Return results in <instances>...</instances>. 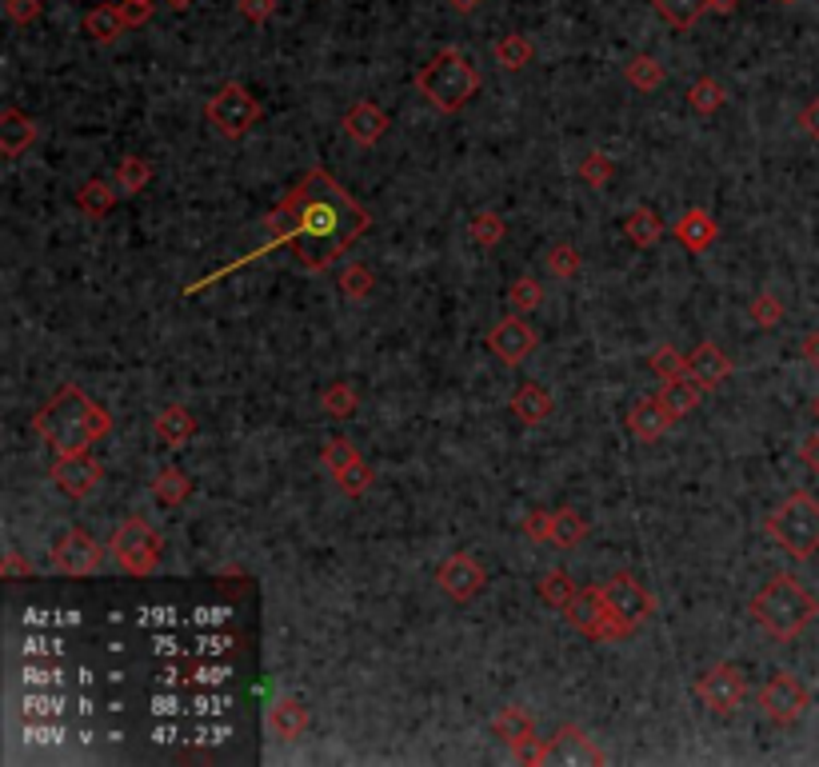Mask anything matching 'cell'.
<instances>
[{"label": "cell", "mask_w": 819, "mask_h": 767, "mask_svg": "<svg viewBox=\"0 0 819 767\" xmlns=\"http://www.w3.org/2000/svg\"><path fill=\"white\" fill-rule=\"evenodd\" d=\"M293 192L296 204H300V228H296L288 248H293V256L300 260L305 272H324L336 256H344L368 233L372 216L324 168H308Z\"/></svg>", "instance_id": "1"}, {"label": "cell", "mask_w": 819, "mask_h": 767, "mask_svg": "<svg viewBox=\"0 0 819 767\" xmlns=\"http://www.w3.org/2000/svg\"><path fill=\"white\" fill-rule=\"evenodd\" d=\"M33 428L57 456H72L88 452L96 440H105L112 432V416H108V408L93 404L84 396L81 384H64L33 416Z\"/></svg>", "instance_id": "2"}, {"label": "cell", "mask_w": 819, "mask_h": 767, "mask_svg": "<svg viewBox=\"0 0 819 767\" xmlns=\"http://www.w3.org/2000/svg\"><path fill=\"white\" fill-rule=\"evenodd\" d=\"M748 612L768 636L787 644V639H796L799 632L816 624L819 600L792 576V571H780V576H772L760 592L751 595Z\"/></svg>", "instance_id": "3"}, {"label": "cell", "mask_w": 819, "mask_h": 767, "mask_svg": "<svg viewBox=\"0 0 819 767\" xmlns=\"http://www.w3.org/2000/svg\"><path fill=\"white\" fill-rule=\"evenodd\" d=\"M416 88L424 93V101L436 108V113H460L472 96L480 93V69L472 64L460 48H444L436 52L420 72H416Z\"/></svg>", "instance_id": "4"}, {"label": "cell", "mask_w": 819, "mask_h": 767, "mask_svg": "<svg viewBox=\"0 0 819 767\" xmlns=\"http://www.w3.org/2000/svg\"><path fill=\"white\" fill-rule=\"evenodd\" d=\"M768 535L792 559H811L819 552V500L811 492H792L768 516Z\"/></svg>", "instance_id": "5"}, {"label": "cell", "mask_w": 819, "mask_h": 767, "mask_svg": "<svg viewBox=\"0 0 819 767\" xmlns=\"http://www.w3.org/2000/svg\"><path fill=\"white\" fill-rule=\"evenodd\" d=\"M108 556L117 559L120 571H129V576L144 580V576H153V571L161 568L164 540L153 523H144L141 516H132V520H124L117 532H112V540H108Z\"/></svg>", "instance_id": "6"}, {"label": "cell", "mask_w": 819, "mask_h": 767, "mask_svg": "<svg viewBox=\"0 0 819 767\" xmlns=\"http://www.w3.org/2000/svg\"><path fill=\"white\" fill-rule=\"evenodd\" d=\"M563 620H568L575 632H584L587 639H596V644H616V639H628V628L612 616L608 595H604V588H596V583L575 592L572 604L563 607Z\"/></svg>", "instance_id": "7"}, {"label": "cell", "mask_w": 819, "mask_h": 767, "mask_svg": "<svg viewBox=\"0 0 819 767\" xmlns=\"http://www.w3.org/2000/svg\"><path fill=\"white\" fill-rule=\"evenodd\" d=\"M204 117H209V125L216 128V132H224L228 140H240L245 132H252V128H257L260 101L248 93L240 81H233V84H224L221 93L204 105Z\"/></svg>", "instance_id": "8"}, {"label": "cell", "mask_w": 819, "mask_h": 767, "mask_svg": "<svg viewBox=\"0 0 819 767\" xmlns=\"http://www.w3.org/2000/svg\"><path fill=\"white\" fill-rule=\"evenodd\" d=\"M756 704H760V711L775 728H792V723L811 708V692L799 684L792 672H775L772 680L756 692Z\"/></svg>", "instance_id": "9"}, {"label": "cell", "mask_w": 819, "mask_h": 767, "mask_svg": "<svg viewBox=\"0 0 819 767\" xmlns=\"http://www.w3.org/2000/svg\"><path fill=\"white\" fill-rule=\"evenodd\" d=\"M696 696L712 716H732L748 699V675L739 672L736 663H712L696 680Z\"/></svg>", "instance_id": "10"}, {"label": "cell", "mask_w": 819, "mask_h": 767, "mask_svg": "<svg viewBox=\"0 0 819 767\" xmlns=\"http://www.w3.org/2000/svg\"><path fill=\"white\" fill-rule=\"evenodd\" d=\"M105 552H108V544L100 547L84 528H69V532L52 544V568H57L60 576L84 580V576H96V571L105 568Z\"/></svg>", "instance_id": "11"}, {"label": "cell", "mask_w": 819, "mask_h": 767, "mask_svg": "<svg viewBox=\"0 0 819 767\" xmlns=\"http://www.w3.org/2000/svg\"><path fill=\"white\" fill-rule=\"evenodd\" d=\"M604 595H608L612 616H616L624 628H628V636H632V632L640 628V624H644V620L655 612L652 592H648V588L636 580V576H628V571H616V576L604 583Z\"/></svg>", "instance_id": "12"}, {"label": "cell", "mask_w": 819, "mask_h": 767, "mask_svg": "<svg viewBox=\"0 0 819 767\" xmlns=\"http://www.w3.org/2000/svg\"><path fill=\"white\" fill-rule=\"evenodd\" d=\"M48 480L57 484L60 496H69V500H88V496L100 488L105 468L96 464L88 452H72V456H57V460H52Z\"/></svg>", "instance_id": "13"}, {"label": "cell", "mask_w": 819, "mask_h": 767, "mask_svg": "<svg viewBox=\"0 0 819 767\" xmlns=\"http://www.w3.org/2000/svg\"><path fill=\"white\" fill-rule=\"evenodd\" d=\"M436 583H440V592H444L448 600L468 604V600H476V595L484 592L488 576H484V564L476 556H468V552H452V556L436 568Z\"/></svg>", "instance_id": "14"}, {"label": "cell", "mask_w": 819, "mask_h": 767, "mask_svg": "<svg viewBox=\"0 0 819 767\" xmlns=\"http://www.w3.org/2000/svg\"><path fill=\"white\" fill-rule=\"evenodd\" d=\"M488 349L500 364L515 368V364H524L527 356L536 352V332H532V324H527L524 316L512 312V316H503L500 324L488 332Z\"/></svg>", "instance_id": "15"}, {"label": "cell", "mask_w": 819, "mask_h": 767, "mask_svg": "<svg viewBox=\"0 0 819 767\" xmlns=\"http://www.w3.org/2000/svg\"><path fill=\"white\" fill-rule=\"evenodd\" d=\"M340 128H344V137H348L352 144L372 149V144H380V140H384V132L392 128V120H388V113L380 105H372V101H360V105H352L348 113L340 117Z\"/></svg>", "instance_id": "16"}, {"label": "cell", "mask_w": 819, "mask_h": 767, "mask_svg": "<svg viewBox=\"0 0 819 767\" xmlns=\"http://www.w3.org/2000/svg\"><path fill=\"white\" fill-rule=\"evenodd\" d=\"M551 759L556 764H604V752L596 747V740L584 732V728H575V723H563L560 732L551 735Z\"/></svg>", "instance_id": "17"}, {"label": "cell", "mask_w": 819, "mask_h": 767, "mask_svg": "<svg viewBox=\"0 0 819 767\" xmlns=\"http://www.w3.org/2000/svg\"><path fill=\"white\" fill-rule=\"evenodd\" d=\"M672 236H676L679 245L688 248L691 256H703L708 248L715 245V240H720V224H715L712 212L688 209L676 224H672Z\"/></svg>", "instance_id": "18"}, {"label": "cell", "mask_w": 819, "mask_h": 767, "mask_svg": "<svg viewBox=\"0 0 819 767\" xmlns=\"http://www.w3.org/2000/svg\"><path fill=\"white\" fill-rule=\"evenodd\" d=\"M264 723H269L272 740L293 744V740H300V735L308 732V708L296 696H276L269 704V716H264Z\"/></svg>", "instance_id": "19"}, {"label": "cell", "mask_w": 819, "mask_h": 767, "mask_svg": "<svg viewBox=\"0 0 819 767\" xmlns=\"http://www.w3.org/2000/svg\"><path fill=\"white\" fill-rule=\"evenodd\" d=\"M688 376L708 392V388H715V384H724L727 376H732V361L724 356L720 344L703 340V344H696V349L688 352Z\"/></svg>", "instance_id": "20"}, {"label": "cell", "mask_w": 819, "mask_h": 767, "mask_svg": "<svg viewBox=\"0 0 819 767\" xmlns=\"http://www.w3.org/2000/svg\"><path fill=\"white\" fill-rule=\"evenodd\" d=\"M672 424H676V420L667 416L664 404H660L655 396H644V400L632 404V412H628V428H632V436L640 444H655Z\"/></svg>", "instance_id": "21"}, {"label": "cell", "mask_w": 819, "mask_h": 767, "mask_svg": "<svg viewBox=\"0 0 819 767\" xmlns=\"http://www.w3.org/2000/svg\"><path fill=\"white\" fill-rule=\"evenodd\" d=\"M551 412H556V400L544 384H520V392L512 396V416L527 428H539L544 420H551Z\"/></svg>", "instance_id": "22"}, {"label": "cell", "mask_w": 819, "mask_h": 767, "mask_svg": "<svg viewBox=\"0 0 819 767\" xmlns=\"http://www.w3.org/2000/svg\"><path fill=\"white\" fill-rule=\"evenodd\" d=\"M33 140H36V120L33 117H24L21 108H4L0 113V152L4 156H21L24 149H33Z\"/></svg>", "instance_id": "23"}, {"label": "cell", "mask_w": 819, "mask_h": 767, "mask_svg": "<svg viewBox=\"0 0 819 767\" xmlns=\"http://www.w3.org/2000/svg\"><path fill=\"white\" fill-rule=\"evenodd\" d=\"M664 388H655V400L664 404V412L672 420H684L691 412V408L700 404V384L691 380V376H672V380H660Z\"/></svg>", "instance_id": "24"}, {"label": "cell", "mask_w": 819, "mask_h": 767, "mask_svg": "<svg viewBox=\"0 0 819 767\" xmlns=\"http://www.w3.org/2000/svg\"><path fill=\"white\" fill-rule=\"evenodd\" d=\"M156 436H161L164 444H173V448H180V444H188L192 436H197V416L188 412L185 404H168L156 412Z\"/></svg>", "instance_id": "25"}, {"label": "cell", "mask_w": 819, "mask_h": 767, "mask_svg": "<svg viewBox=\"0 0 819 767\" xmlns=\"http://www.w3.org/2000/svg\"><path fill=\"white\" fill-rule=\"evenodd\" d=\"M652 9L676 33H688V28H696L703 21V12H712V4L708 0H652Z\"/></svg>", "instance_id": "26"}, {"label": "cell", "mask_w": 819, "mask_h": 767, "mask_svg": "<svg viewBox=\"0 0 819 767\" xmlns=\"http://www.w3.org/2000/svg\"><path fill=\"white\" fill-rule=\"evenodd\" d=\"M491 735L508 747H515L520 740H527V735H536L532 732V716H527V708H520V704H503V708L491 716Z\"/></svg>", "instance_id": "27"}, {"label": "cell", "mask_w": 819, "mask_h": 767, "mask_svg": "<svg viewBox=\"0 0 819 767\" xmlns=\"http://www.w3.org/2000/svg\"><path fill=\"white\" fill-rule=\"evenodd\" d=\"M117 188L108 185V180H100V176H93V180H84L81 188H76V209L84 212V216H93V221H100V216H108V212L117 209Z\"/></svg>", "instance_id": "28"}, {"label": "cell", "mask_w": 819, "mask_h": 767, "mask_svg": "<svg viewBox=\"0 0 819 767\" xmlns=\"http://www.w3.org/2000/svg\"><path fill=\"white\" fill-rule=\"evenodd\" d=\"M124 28H129V24H124L117 4H96V9L84 16V33L93 36L96 45H112V40H120Z\"/></svg>", "instance_id": "29"}, {"label": "cell", "mask_w": 819, "mask_h": 767, "mask_svg": "<svg viewBox=\"0 0 819 767\" xmlns=\"http://www.w3.org/2000/svg\"><path fill=\"white\" fill-rule=\"evenodd\" d=\"M592 535V523H587L584 511L575 508H560L556 511V532H551V544L563 547V552H572V547H580Z\"/></svg>", "instance_id": "30"}, {"label": "cell", "mask_w": 819, "mask_h": 767, "mask_svg": "<svg viewBox=\"0 0 819 767\" xmlns=\"http://www.w3.org/2000/svg\"><path fill=\"white\" fill-rule=\"evenodd\" d=\"M575 592H580V588H575V580H572V576H568V571H563V568L544 571V576H539V580H536V595H539V600H544V604H551V607H556V612H563V607L572 604V600H575Z\"/></svg>", "instance_id": "31"}, {"label": "cell", "mask_w": 819, "mask_h": 767, "mask_svg": "<svg viewBox=\"0 0 819 767\" xmlns=\"http://www.w3.org/2000/svg\"><path fill=\"white\" fill-rule=\"evenodd\" d=\"M667 224L660 221V212L655 209H632L628 212V221H624V236L632 240L636 248H652L660 236H664Z\"/></svg>", "instance_id": "32"}, {"label": "cell", "mask_w": 819, "mask_h": 767, "mask_svg": "<svg viewBox=\"0 0 819 767\" xmlns=\"http://www.w3.org/2000/svg\"><path fill=\"white\" fill-rule=\"evenodd\" d=\"M491 57H496V64H500V69L520 72V69H527V64H532L536 48H532V40H527V36L508 33V36H500V40L491 45Z\"/></svg>", "instance_id": "33"}, {"label": "cell", "mask_w": 819, "mask_h": 767, "mask_svg": "<svg viewBox=\"0 0 819 767\" xmlns=\"http://www.w3.org/2000/svg\"><path fill=\"white\" fill-rule=\"evenodd\" d=\"M153 496L164 508H180V504L192 496V480H188L180 468H161L153 480Z\"/></svg>", "instance_id": "34"}, {"label": "cell", "mask_w": 819, "mask_h": 767, "mask_svg": "<svg viewBox=\"0 0 819 767\" xmlns=\"http://www.w3.org/2000/svg\"><path fill=\"white\" fill-rule=\"evenodd\" d=\"M624 81L632 84L636 93H655L660 84H664V64L655 57H648V52H640V57L628 60V69H624Z\"/></svg>", "instance_id": "35"}, {"label": "cell", "mask_w": 819, "mask_h": 767, "mask_svg": "<svg viewBox=\"0 0 819 767\" xmlns=\"http://www.w3.org/2000/svg\"><path fill=\"white\" fill-rule=\"evenodd\" d=\"M688 105L700 113V117H715L720 108L727 105V88L715 76H700V81L688 88Z\"/></svg>", "instance_id": "36"}, {"label": "cell", "mask_w": 819, "mask_h": 767, "mask_svg": "<svg viewBox=\"0 0 819 767\" xmlns=\"http://www.w3.org/2000/svg\"><path fill=\"white\" fill-rule=\"evenodd\" d=\"M149 180H153V164L144 161V156H124V161L117 164V188L124 192V197L144 192Z\"/></svg>", "instance_id": "37"}, {"label": "cell", "mask_w": 819, "mask_h": 767, "mask_svg": "<svg viewBox=\"0 0 819 767\" xmlns=\"http://www.w3.org/2000/svg\"><path fill=\"white\" fill-rule=\"evenodd\" d=\"M320 408H324L328 416L348 420L352 412L360 408V396H356V388H352V384H328L324 392H320Z\"/></svg>", "instance_id": "38"}, {"label": "cell", "mask_w": 819, "mask_h": 767, "mask_svg": "<svg viewBox=\"0 0 819 767\" xmlns=\"http://www.w3.org/2000/svg\"><path fill=\"white\" fill-rule=\"evenodd\" d=\"M468 233L480 248H496L503 236H508V221H503L500 212H491V209L476 212V216H472V224H468Z\"/></svg>", "instance_id": "39"}, {"label": "cell", "mask_w": 819, "mask_h": 767, "mask_svg": "<svg viewBox=\"0 0 819 767\" xmlns=\"http://www.w3.org/2000/svg\"><path fill=\"white\" fill-rule=\"evenodd\" d=\"M336 484H340V492H344L348 500H360V496H368V488L376 484V472H372V464L360 456L356 464H348L344 472H340Z\"/></svg>", "instance_id": "40"}, {"label": "cell", "mask_w": 819, "mask_h": 767, "mask_svg": "<svg viewBox=\"0 0 819 767\" xmlns=\"http://www.w3.org/2000/svg\"><path fill=\"white\" fill-rule=\"evenodd\" d=\"M748 316L756 328H780L784 324V300L775 292H756L748 304Z\"/></svg>", "instance_id": "41"}, {"label": "cell", "mask_w": 819, "mask_h": 767, "mask_svg": "<svg viewBox=\"0 0 819 767\" xmlns=\"http://www.w3.org/2000/svg\"><path fill=\"white\" fill-rule=\"evenodd\" d=\"M508 304H512V312L527 316V312H536L539 304H544V284L532 276H520L512 280V288H508Z\"/></svg>", "instance_id": "42"}, {"label": "cell", "mask_w": 819, "mask_h": 767, "mask_svg": "<svg viewBox=\"0 0 819 767\" xmlns=\"http://www.w3.org/2000/svg\"><path fill=\"white\" fill-rule=\"evenodd\" d=\"M575 173H580V180L592 188H608L612 176H616V164H612L608 152H587L584 161L575 164Z\"/></svg>", "instance_id": "43"}, {"label": "cell", "mask_w": 819, "mask_h": 767, "mask_svg": "<svg viewBox=\"0 0 819 767\" xmlns=\"http://www.w3.org/2000/svg\"><path fill=\"white\" fill-rule=\"evenodd\" d=\"M360 460V452H356V444L348 440V436H332V440L320 448V464L332 472V476H340L348 464H356Z\"/></svg>", "instance_id": "44"}, {"label": "cell", "mask_w": 819, "mask_h": 767, "mask_svg": "<svg viewBox=\"0 0 819 767\" xmlns=\"http://www.w3.org/2000/svg\"><path fill=\"white\" fill-rule=\"evenodd\" d=\"M376 288V276H372V268H364V264H348L344 272H340V292L348 296V300H368Z\"/></svg>", "instance_id": "45"}, {"label": "cell", "mask_w": 819, "mask_h": 767, "mask_svg": "<svg viewBox=\"0 0 819 767\" xmlns=\"http://www.w3.org/2000/svg\"><path fill=\"white\" fill-rule=\"evenodd\" d=\"M544 264H548L551 276L572 280L575 272H580V264H584V256H580V248L575 245H551L548 256H544Z\"/></svg>", "instance_id": "46"}, {"label": "cell", "mask_w": 819, "mask_h": 767, "mask_svg": "<svg viewBox=\"0 0 819 767\" xmlns=\"http://www.w3.org/2000/svg\"><path fill=\"white\" fill-rule=\"evenodd\" d=\"M652 373L660 380H672V376H688V356L676 349V344H660L652 352Z\"/></svg>", "instance_id": "47"}, {"label": "cell", "mask_w": 819, "mask_h": 767, "mask_svg": "<svg viewBox=\"0 0 819 767\" xmlns=\"http://www.w3.org/2000/svg\"><path fill=\"white\" fill-rule=\"evenodd\" d=\"M551 532H556V511L532 508L524 516V535L532 544H551Z\"/></svg>", "instance_id": "48"}, {"label": "cell", "mask_w": 819, "mask_h": 767, "mask_svg": "<svg viewBox=\"0 0 819 767\" xmlns=\"http://www.w3.org/2000/svg\"><path fill=\"white\" fill-rule=\"evenodd\" d=\"M512 759L515 764H548L551 744H544V740H536V735H527V740H520V744L512 747Z\"/></svg>", "instance_id": "49"}, {"label": "cell", "mask_w": 819, "mask_h": 767, "mask_svg": "<svg viewBox=\"0 0 819 767\" xmlns=\"http://www.w3.org/2000/svg\"><path fill=\"white\" fill-rule=\"evenodd\" d=\"M236 9H240V16L252 24H264L276 16V9H281V0H236Z\"/></svg>", "instance_id": "50"}, {"label": "cell", "mask_w": 819, "mask_h": 767, "mask_svg": "<svg viewBox=\"0 0 819 767\" xmlns=\"http://www.w3.org/2000/svg\"><path fill=\"white\" fill-rule=\"evenodd\" d=\"M117 9H120V16H124V24H129V28H141V24L153 21V0H120Z\"/></svg>", "instance_id": "51"}, {"label": "cell", "mask_w": 819, "mask_h": 767, "mask_svg": "<svg viewBox=\"0 0 819 767\" xmlns=\"http://www.w3.org/2000/svg\"><path fill=\"white\" fill-rule=\"evenodd\" d=\"M4 12H9V21L16 24H33L40 12H45V0H4Z\"/></svg>", "instance_id": "52"}, {"label": "cell", "mask_w": 819, "mask_h": 767, "mask_svg": "<svg viewBox=\"0 0 819 767\" xmlns=\"http://www.w3.org/2000/svg\"><path fill=\"white\" fill-rule=\"evenodd\" d=\"M33 576H36V568L21 556V552H9L4 564H0V580H33Z\"/></svg>", "instance_id": "53"}, {"label": "cell", "mask_w": 819, "mask_h": 767, "mask_svg": "<svg viewBox=\"0 0 819 767\" xmlns=\"http://www.w3.org/2000/svg\"><path fill=\"white\" fill-rule=\"evenodd\" d=\"M799 460L819 476V432H808V436L799 440Z\"/></svg>", "instance_id": "54"}, {"label": "cell", "mask_w": 819, "mask_h": 767, "mask_svg": "<svg viewBox=\"0 0 819 767\" xmlns=\"http://www.w3.org/2000/svg\"><path fill=\"white\" fill-rule=\"evenodd\" d=\"M799 128H804V132H808V137L819 144V96L804 105V113H799Z\"/></svg>", "instance_id": "55"}, {"label": "cell", "mask_w": 819, "mask_h": 767, "mask_svg": "<svg viewBox=\"0 0 819 767\" xmlns=\"http://www.w3.org/2000/svg\"><path fill=\"white\" fill-rule=\"evenodd\" d=\"M799 356H804L811 368H819V328H811L808 337H804V344H799Z\"/></svg>", "instance_id": "56"}, {"label": "cell", "mask_w": 819, "mask_h": 767, "mask_svg": "<svg viewBox=\"0 0 819 767\" xmlns=\"http://www.w3.org/2000/svg\"><path fill=\"white\" fill-rule=\"evenodd\" d=\"M708 4H712V12H720V16H736V9L744 0H708Z\"/></svg>", "instance_id": "57"}, {"label": "cell", "mask_w": 819, "mask_h": 767, "mask_svg": "<svg viewBox=\"0 0 819 767\" xmlns=\"http://www.w3.org/2000/svg\"><path fill=\"white\" fill-rule=\"evenodd\" d=\"M452 4V12H460V16H468V12H476L484 4V0H448Z\"/></svg>", "instance_id": "58"}, {"label": "cell", "mask_w": 819, "mask_h": 767, "mask_svg": "<svg viewBox=\"0 0 819 767\" xmlns=\"http://www.w3.org/2000/svg\"><path fill=\"white\" fill-rule=\"evenodd\" d=\"M164 4H168V9H176V12H185V9H192L197 0H164Z\"/></svg>", "instance_id": "59"}, {"label": "cell", "mask_w": 819, "mask_h": 767, "mask_svg": "<svg viewBox=\"0 0 819 767\" xmlns=\"http://www.w3.org/2000/svg\"><path fill=\"white\" fill-rule=\"evenodd\" d=\"M811 416L819 420V396H816V400H811Z\"/></svg>", "instance_id": "60"}, {"label": "cell", "mask_w": 819, "mask_h": 767, "mask_svg": "<svg viewBox=\"0 0 819 767\" xmlns=\"http://www.w3.org/2000/svg\"><path fill=\"white\" fill-rule=\"evenodd\" d=\"M784 4H796V0H784Z\"/></svg>", "instance_id": "61"}]
</instances>
